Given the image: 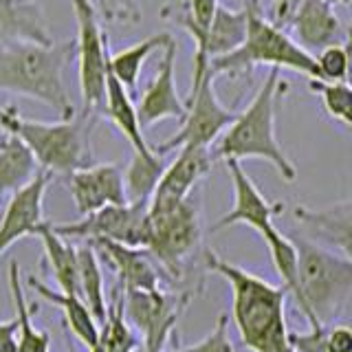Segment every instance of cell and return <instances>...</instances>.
Segmentation results:
<instances>
[{
    "instance_id": "obj_1",
    "label": "cell",
    "mask_w": 352,
    "mask_h": 352,
    "mask_svg": "<svg viewBox=\"0 0 352 352\" xmlns=\"http://www.w3.org/2000/svg\"><path fill=\"white\" fill-rule=\"evenodd\" d=\"M207 269L225 278L231 286V317L240 341L251 352H291L289 328L284 317L286 289L260 275L205 251Z\"/></svg>"
},
{
    "instance_id": "obj_2",
    "label": "cell",
    "mask_w": 352,
    "mask_h": 352,
    "mask_svg": "<svg viewBox=\"0 0 352 352\" xmlns=\"http://www.w3.org/2000/svg\"><path fill=\"white\" fill-rule=\"evenodd\" d=\"M75 58V40L69 42H14L0 47V91L31 97L49 106L60 119L75 115L64 84V69Z\"/></svg>"
},
{
    "instance_id": "obj_3",
    "label": "cell",
    "mask_w": 352,
    "mask_h": 352,
    "mask_svg": "<svg viewBox=\"0 0 352 352\" xmlns=\"http://www.w3.org/2000/svg\"><path fill=\"white\" fill-rule=\"evenodd\" d=\"M284 91L286 82L282 80V71L271 69L269 75L264 77L260 91L251 99V104L242 113H238L234 124L220 135L212 152L214 161L264 159L280 172L284 181L293 183L297 179V168L286 157V152L278 141V135H275V113H278Z\"/></svg>"
},
{
    "instance_id": "obj_4",
    "label": "cell",
    "mask_w": 352,
    "mask_h": 352,
    "mask_svg": "<svg viewBox=\"0 0 352 352\" xmlns=\"http://www.w3.org/2000/svg\"><path fill=\"white\" fill-rule=\"evenodd\" d=\"M297 249V306L315 324L330 326L352 300V260L308 238H291Z\"/></svg>"
},
{
    "instance_id": "obj_5",
    "label": "cell",
    "mask_w": 352,
    "mask_h": 352,
    "mask_svg": "<svg viewBox=\"0 0 352 352\" xmlns=\"http://www.w3.org/2000/svg\"><path fill=\"white\" fill-rule=\"evenodd\" d=\"M91 117L93 115L82 113L47 124V121L25 119L16 113V108H7L3 128L25 143L40 170L51 176H69L75 170L93 165Z\"/></svg>"
},
{
    "instance_id": "obj_6",
    "label": "cell",
    "mask_w": 352,
    "mask_h": 352,
    "mask_svg": "<svg viewBox=\"0 0 352 352\" xmlns=\"http://www.w3.org/2000/svg\"><path fill=\"white\" fill-rule=\"evenodd\" d=\"M247 36L240 47L223 55V58L209 60L214 75H229L236 77L240 73H249L253 66H271V69H289L295 73L308 75L317 80V64L311 53H306L289 33L275 22L264 18L256 0H247Z\"/></svg>"
},
{
    "instance_id": "obj_7",
    "label": "cell",
    "mask_w": 352,
    "mask_h": 352,
    "mask_svg": "<svg viewBox=\"0 0 352 352\" xmlns=\"http://www.w3.org/2000/svg\"><path fill=\"white\" fill-rule=\"evenodd\" d=\"M214 80L216 75L212 71L209 58L194 51L192 91L185 102V117L181 121V128L172 139L159 143V146H152L154 152L168 154L185 146L212 148V143H216L220 135L234 124L238 113L220 104L214 88Z\"/></svg>"
},
{
    "instance_id": "obj_8",
    "label": "cell",
    "mask_w": 352,
    "mask_h": 352,
    "mask_svg": "<svg viewBox=\"0 0 352 352\" xmlns=\"http://www.w3.org/2000/svg\"><path fill=\"white\" fill-rule=\"evenodd\" d=\"M73 14L77 22L75 58L80 60V88L84 113L97 115L104 110L106 75L110 42L99 25L97 9L91 0H73Z\"/></svg>"
},
{
    "instance_id": "obj_9",
    "label": "cell",
    "mask_w": 352,
    "mask_h": 352,
    "mask_svg": "<svg viewBox=\"0 0 352 352\" xmlns=\"http://www.w3.org/2000/svg\"><path fill=\"white\" fill-rule=\"evenodd\" d=\"M201 212L192 196L165 212H150V238L146 249L176 278L183 271V262L201 245Z\"/></svg>"
},
{
    "instance_id": "obj_10",
    "label": "cell",
    "mask_w": 352,
    "mask_h": 352,
    "mask_svg": "<svg viewBox=\"0 0 352 352\" xmlns=\"http://www.w3.org/2000/svg\"><path fill=\"white\" fill-rule=\"evenodd\" d=\"M64 238L77 240H113L119 245L146 249L150 238V203L108 205L95 214L82 216L71 225H53Z\"/></svg>"
},
{
    "instance_id": "obj_11",
    "label": "cell",
    "mask_w": 352,
    "mask_h": 352,
    "mask_svg": "<svg viewBox=\"0 0 352 352\" xmlns=\"http://www.w3.org/2000/svg\"><path fill=\"white\" fill-rule=\"evenodd\" d=\"M214 165L212 148L201 146H185L179 150L176 159L165 168L161 181L150 198V212H165L187 196H192L198 181L205 179Z\"/></svg>"
},
{
    "instance_id": "obj_12",
    "label": "cell",
    "mask_w": 352,
    "mask_h": 352,
    "mask_svg": "<svg viewBox=\"0 0 352 352\" xmlns=\"http://www.w3.org/2000/svg\"><path fill=\"white\" fill-rule=\"evenodd\" d=\"M176 55H179V44L170 36L163 47V58L150 86L143 91L137 104V117L141 130H146L163 119H179L185 117V102L176 88Z\"/></svg>"
},
{
    "instance_id": "obj_13",
    "label": "cell",
    "mask_w": 352,
    "mask_h": 352,
    "mask_svg": "<svg viewBox=\"0 0 352 352\" xmlns=\"http://www.w3.org/2000/svg\"><path fill=\"white\" fill-rule=\"evenodd\" d=\"M227 170L234 185V207L218 220L212 231H220L234 225H247L256 229L262 236L264 231L273 227V218L284 212L282 203H269L258 190V185L251 181V176L242 168V161L227 159Z\"/></svg>"
},
{
    "instance_id": "obj_14",
    "label": "cell",
    "mask_w": 352,
    "mask_h": 352,
    "mask_svg": "<svg viewBox=\"0 0 352 352\" xmlns=\"http://www.w3.org/2000/svg\"><path fill=\"white\" fill-rule=\"evenodd\" d=\"M80 216L95 214L108 205L128 203L124 172L115 163H93L66 176Z\"/></svg>"
},
{
    "instance_id": "obj_15",
    "label": "cell",
    "mask_w": 352,
    "mask_h": 352,
    "mask_svg": "<svg viewBox=\"0 0 352 352\" xmlns=\"http://www.w3.org/2000/svg\"><path fill=\"white\" fill-rule=\"evenodd\" d=\"M53 176L40 170L33 179L9 198L5 214L0 218V256L25 236H36L38 227L44 223L42 201Z\"/></svg>"
},
{
    "instance_id": "obj_16",
    "label": "cell",
    "mask_w": 352,
    "mask_h": 352,
    "mask_svg": "<svg viewBox=\"0 0 352 352\" xmlns=\"http://www.w3.org/2000/svg\"><path fill=\"white\" fill-rule=\"evenodd\" d=\"M286 25L293 31V40L313 58L326 47L348 40V31L328 0H302Z\"/></svg>"
},
{
    "instance_id": "obj_17",
    "label": "cell",
    "mask_w": 352,
    "mask_h": 352,
    "mask_svg": "<svg viewBox=\"0 0 352 352\" xmlns=\"http://www.w3.org/2000/svg\"><path fill=\"white\" fill-rule=\"evenodd\" d=\"M293 216L317 245L352 260V198L322 209L297 205Z\"/></svg>"
},
{
    "instance_id": "obj_18",
    "label": "cell",
    "mask_w": 352,
    "mask_h": 352,
    "mask_svg": "<svg viewBox=\"0 0 352 352\" xmlns=\"http://www.w3.org/2000/svg\"><path fill=\"white\" fill-rule=\"evenodd\" d=\"M88 245L102 253L106 262L113 267L119 280L121 291H157L161 289V275L157 269V260L150 256L148 249H137L128 245H119L113 240H93Z\"/></svg>"
},
{
    "instance_id": "obj_19",
    "label": "cell",
    "mask_w": 352,
    "mask_h": 352,
    "mask_svg": "<svg viewBox=\"0 0 352 352\" xmlns=\"http://www.w3.org/2000/svg\"><path fill=\"white\" fill-rule=\"evenodd\" d=\"M187 36L194 40L198 53L207 55L209 60L223 58L234 53L247 36V14L245 9L234 11L218 5L214 20L203 31H187Z\"/></svg>"
},
{
    "instance_id": "obj_20",
    "label": "cell",
    "mask_w": 352,
    "mask_h": 352,
    "mask_svg": "<svg viewBox=\"0 0 352 352\" xmlns=\"http://www.w3.org/2000/svg\"><path fill=\"white\" fill-rule=\"evenodd\" d=\"M102 115L113 121L117 130L128 139L132 152H137V154L152 152V146L146 141V137H143V130L139 126L137 106L132 104L130 93L126 91V86L117 80L115 73L110 71V66L106 75V99H104Z\"/></svg>"
},
{
    "instance_id": "obj_21",
    "label": "cell",
    "mask_w": 352,
    "mask_h": 352,
    "mask_svg": "<svg viewBox=\"0 0 352 352\" xmlns=\"http://www.w3.org/2000/svg\"><path fill=\"white\" fill-rule=\"evenodd\" d=\"M29 286L36 293H40L44 300L53 302L55 306L62 308L66 326L71 328V333L80 339V344H84L88 350H91L97 339H99V324L93 317V313L88 311V306L84 304V300L77 293H62V291H53L51 286H47L44 282H40L38 278H29Z\"/></svg>"
},
{
    "instance_id": "obj_22",
    "label": "cell",
    "mask_w": 352,
    "mask_h": 352,
    "mask_svg": "<svg viewBox=\"0 0 352 352\" xmlns=\"http://www.w3.org/2000/svg\"><path fill=\"white\" fill-rule=\"evenodd\" d=\"M38 172L40 168L29 148L18 137L9 135V139L0 146V207Z\"/></svg>"
},
{
    "instance_id": "obj_23",
    "label": "cell",
    "mask_w": 352,
    "mask_h": 352,
    "mask_svg": "<svg viewBox=\"0 0 352 352\" xmlns=\"http://www.w3.org/2000/svg\"><path fill=\"white\" fill-rule=\"evenodd\" d=\"M44 247V258L49 262L62 293H77V247H73L69 238L60 236L51 223H42L36 231Z\"/></svg>"
},
{
    "instance_id": "obj_24",
    "label": "cell",
    "mask_w": 352,
    "mask_h": 352,
    "mask_svg": "<svg viewBox=\"0 0 352 352\" xmlns=\"http://www.w3.org/2000/svg\"><path fill=\"white\" fill-rule=\"evenodd\" d=\"M77 295L82 297L88 311L99 324L106 322L108 304L104 295V280L99 269V258L93 245L77 247Z\"/></svg>"
},
{
    "instance_id": "obj_25",
    "label": "cell",
    "mask_w": 352,
    "mask_h": 352,
    "mask_svg": "<svg viewBox=\"0 0 352 352\" xmlns=\"http://www.w3.org/2000/svg\"><path fill=\"white\" fill-rule=\"evenodd\" d=\"M9 289L16 306L18 319V352H49L51 337L33 326V311H29V302L22 286V273L16 260L9 262Z\"/></svg>"
},
{
    "instance_id": "obj_26",
    "label": "cell",
    "mask_w": 352,
    "mask_h": 352,
    "mask_svg": "<svg viewBox=\"0 0 352 352\" xmlns=\"http://www.w3.org/2000/svg\"><path fill=\"white\" fill-rule=\"evenodd\" d=\"M165 168L168 165L163 161V154L154 152V148L148 154H132V161L124 172L128 203H150Z\"/></svg>"
},
{
    "instance_id": "obj_27",
    "label": "cell",
    "mask_w": 352,
    "mask_h": 352,
    "mask_svg": "<svg viewBox=\"0 0 352 352\" xmlns=\"http://www.w3.org/2000/svg\"><path fill=\"white\" fill-rule=\"evenodd\" d=\"M168 40H170V33H154V36L137 42L135 47H128L119 53H110L108 66H110V71L115 73L117 80L126 86V91H135L139 84L143 64H146V60L154 51L163 49Z\"/></svg>"
},
{
    "instance_id": "obj_28",
    "label": "cell",
    "mask_w": 352,
    "mask_h": 352,
    "mask_svg": "<svg viewBox=\"0 0 352 352\" xmlns=\"http://www.w3.org/2000/svg\"><path fill=\"white\" fill-rule=\"evenodd\" d=\"M262 238H264V242H267V247H269L273 267L282 278V286L286 289V293H291L293 300L297 302V297H300V280H297V249H295V242L291 238H286L275 225L269 231H264Z\"/></svg>"
},
{
    "instance_id": "obj_29",
    "label": "cell",
    "mask_w": 352,
    "mask_h": 352,
    "mask_svg": "<svg viewBox=\"0 0 352 352\" xmlns=\"http://www.w3.org/2000/svg\"><path fill=\"white\" fill-rule=\"evenodd\" d=\"M317 64V82L326 84H344L348 80V71L352 64V27L348 29V40L344 44H333L315 55Z\"/></svg>"
},
{
    "instance_id": "obj_30",
    "label": "cell",
    "mask_w": 352,
    "mask_h": 352,
    "mask_svg": "<svg viewBox=\"0 0 352 352\" xmlns=\"http://www.w3.org/2000/svg\"><path fill=\"white\" fill-rule=\"evenodd\" d=\"M311 91H315L322 99L326 113L339 124L352 128V88L344 84H326L311 80Z\"/></svg>"
},
{
    "instance_id": "obj_31",
    "label": "cell",
    "mask_w": 352,
    "mask_h": 352,
    "mask_svg": "<svg viewBox=\"0 0 352 352\" xmlns=\"http://www.w3.org/2000/svg\"><path fill=\"white\" fill-rule=\"evenodd\" d=\"M181 350L183 352H236L229 337V317L220 315L216 326L212 328V333L192 346H181Z\"/></svg>"
},
{
    "instance_id": "obj_32",
    "label": "cell",
    "mask_w": 352,
    "mask_h": 352,
    "mask_svg": "<svg viewBox=\"0 0 352 352\" xmlns=\"http://www.w3.org/2000/svg\"><path fill=\"white\" fill-rule=\"evenodd\" d=\"M106 20L121 25H137L141 20V0H99Z\"/></svg>"
},
{
    "instance_id": "obj_33",
    "label": "cell",
    "mask_w": 352,
    "mask_h": 352,
    "mask_svg": "<svg viewBox=\"0 0 352 352\" xmlns=\"http://www.w3.org/2000/svg\"><path fill=\"white\" fill-rule=\"evenodd\" d=\"M326 333L328 326L324 324L311 326L308 333H289V348L291 352H328Z\"/></svg>"
},
{
    "instance_id": "obj_34",
    "label": "cell",
    "mask_w": 352,
    "mask_h": 352,
    "mask_svg": "<svg viewBox=\"0 0 352 352\" xmlns=\"http://www.w3.org/2000/svg\"><path fill=\"white\" fill-rule=\"evenodd\" d=\"M328 352H352V328L341 324H330L326 333Z\"/></svg>"
},
{
    "instance_id": "obj_35",
    "label": "cell",
    "mask_w": 352,
    "mask_h": 352,
    "mask_svg": "<svg viewBox=\"0 0 352 352\" xmlns=\"http://www.w3.org/2000/svg\"><path fill=\"white\" fill-rule=\"evenodd\" d=\"M0 352H18V319L0 322Z\"/></svg>"
},
{
    "instance_id": "obj_36",
    "label": "cell",
    "mask_w": 352,
    "mask_h": 352,
    "mask_svg": "<svg viewBox=\"0 0 352 352\" xmlns=\"http://www.w3.org/2000/svg\"><path fill=\"white\" fill-rule=\"evenodd\" d=\"M300 3L302 0H275V25H286L295 14V9L300 7Z\"/></svg>"
},
{
    "instance_id": "obj_37",
    "label": "cell",
    "mask_w": 352,
    "mask_h": 352,
    "mask_svg": "<svg viewBox=\"0 0 352 352\" xmlns=\"http://www.w3.org/2000/svg\"><path fill=\"white\" fill-rule=\"evenodd\" d=\"M168 344H157V341H137V346L130 352H163V348Z\"/></svg>"
},
{
    "instance_id": "obj_38",
    "label": "cell",
    "mask_w": 352,
    "mask_h": 352,
    "mask_svg": "<svg viewBox=\"0 0 352 352\" xmlns=\"http://www.w3.org/2000/svg\"><path fill=\"white\" fill-rule=\"evenodd\" d=\"M5 110H7V108H3V106H0V146H3V143H5V141L9 139V132H7V130L3 128V117H5Z\"/></svg>"
},
{
    "instance_id": "obj_39",
    "label": "cell",
    "mask_w": 352,
    "mask_h": 352,
    "mask_svg": "<svg viewBox=\"0 0 352 352\" xmlns=\"http://www.w3.org/2000/svg\"><path fill=\"white\" fill-rule=\"evenodd\" d=\"M163 352H183L181 346H179V339H176V335H174V344H168V346L163 348Z\"/></svg>"
},
{
    "instance_id": "obj_40",
    "label": "cell",
    "mask_w": 352,
    "mask_h": 352,
    "mask_svg": "<svg viewBox=\"0 0 352 352\" xmlns=\"http://www.w3.org/2000/svg\"><path fill=\"white\" fill-rule=\"evenodd\" d=\"M346 84L352 88V64H350V71H348V80H346Z\"/></svg>"
},
{
    "instance_id": "obj_41",
    "label": "cell",
    "mask_w": 352,
    "mask_h": 352,
    "mask_svg": "<svg viewBox=\"0 0 352 352\" xmlns=\"http://www.w3.org/2000/svg\"><path fill=\"white\" fill-rule=\"evenodd\" d=\"M328 3H330V5H346L348 0H328Z\"/></svg>"
},
{
    "instance_id": "obj_42",
    "label": "cell",
    "mask_w": 352,
    "mask_h": 352,
    "mask_svg": "<svg viewBox=\"0 0 352 352\" xmlns=\"http://www.w3.org/2000/svg\"><path fill=\"white\" fill-rule=\"evenodd\" d=\"M348 7H350V11H352V0H348V3H346Z\"/></svg>"
}]
</instances>
